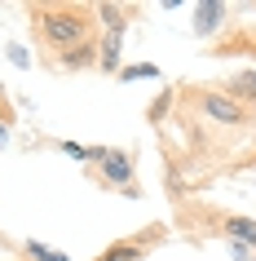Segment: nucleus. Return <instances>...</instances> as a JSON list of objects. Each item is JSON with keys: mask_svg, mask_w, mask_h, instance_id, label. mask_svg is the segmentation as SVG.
Wrapping results in <instances>:
<instances>
[{"mask_svg": "<svg viewBox=\"0 0 256 261\" xmlns=\"http://www.w3.org/2000/svg\"><path fill=\"white\" fill-rule=\"evenodd\" d=\"M31 27L49 49H62V54L93 40V14L80 9V5H44V9H36Z\"/></svg>", "mask_w": 256, "mask_h": 261, "instance_id": "1", "label": "nucleus"}, {"mask_svg": "<svg viewBox=\"0 0 256 261\" xmlns=\"http://www.w3.org/2000/svg\"><path fill=\"white\" fill-rule=\"evenodd\" d=\"M199 107L203 115L212 124H225V128H243V124H252V111L239 107L230 93H199Z\"/></svg>", "mask_w": 256, "mask_h": 261, "instance_id": "2", "label": "nucleus"}, {"mask_svg": "<svg viewBox=\"0 0 256 261\" xmlns=\"http://www.w3.org/2000/svg\"><path fill=\"white\" fill-rule=\"evenodd\" d=\"M97 164H102V181L106 186H124V191L133 195V160L124 151H102Z\"/></svg>", "mask_w": 256, "mask_h": 261, "instance_id": "3", "label": "nucleus"}, {"mask_svg": "<svg viewBox=\"0 0 256 261\" xmlns=\"http://www.w3.org/2000/svg\"><path fill=\"white\" fill-rule=\"evenodd\" d=\"M221 18H225V5H221V0L194 5V31H199V36H212V31L221 27Z\"/></svg>", "mask_w": 256, "mask_h": 261, "instance_id": "4", "label": "nucleus"}, {"mask_svg": "<svg viewBox=\"0 0 256 261\" xmlns=\"http://www.w3.org/2000/svg\"><path fill=\"white\" fill-rule=\"evenodd\" d=\"M230 97H234L239 107H252L256 111V71H239V75L230 80Z\"/></svg>", "mask_w": 256, "mask_h": 261, "instance_id": "5", "label": "nucleus"}, {"mask_svg": "<svg viewBox=\"0 0 256 261\" xmlns=\"http://www.w3.org/2000/svg\"><path fill=\"white\" fill-rule=\"evenodd\" d=\"M221 230L230 234V239H234V244H256V221L252 217H221Z\"/></svg>", "mask_w": 256, "mask_h": 261, "instance_id": "6", "label": "nucleus"}, {"mask_svg": "<svg viewBox=\"0 0 256 261\" xmlns=\"http://www.w3.org/2000/svg\"><path fill=\"white\" fill-rule=\"evenodd\" d=\"M97 54H102V49H97L93 40H84V44H75V49L62 54V67H67V71H75V67H97Z\"/></svg>", "mask_w": 256, "mask_h": 261, "instance_id": "7", "label": "nucleus"}, {"mask_svg": "<svg viewBox=\"0 0 256 261\" xmlns=\"http://www.w3.org/2000/svg\"><path fill=\"white\" fill-rule=\"evenodd\" d=\"M120 36H124V31H110L106 40H102V54H97V67H102V71L120 67Z\"/></svg>", "mask_w": 256, "mask_h": 261, "instance_id": "8", "label": "nucleus"}, {"mask_svg": "<svg viewBox=\"0 0 256 261\" xmlns=\"http://www.w3.org/2000/svg\"><path fill=\"white\" fill-rule=\"evenodd\" d=\"M97 261H141V244H133V239H124V244H110Z\"/></svg>", "mask_w": 256, "mask_h": 261, "instance_id": "9", "label": "nucleus"}, {"mask_svg": "<svg viewBox=\"0 0 256 261\" xmlns=\"http://www.w3.org/2000/svg\"><path fill=\"white\" fill-rule=\"evenodd\" d=\"M168 107H173V89H159V97H155V102H150V124H159L163 115H168Z\"/></svg>", "mask_w": 256, "mask_h": 261, "instance_id": "10", "label": "nucleus"}, {"mask_svg": "<svg viewBox=\"0 0 256 261\" xmlns=\"http://www.w3.org/2000/svg\"><path fill=\"white\" fill-rule=\"evenodd\" d=\"M97 18H102L110 31H124V9H115V5H97Z\"/></svg>", "mask_w": 256, "mask_h": 261, "instance_id": "11", "label": "nucleus"}, {"mask_svg": "<svg viewBox=\"0 0 256 261\" xmlns=\"http://www.w3.org/2000/svg\"><path fill=\"white\" fill-rule=\"evenodd\" d=\"M27 252H31V257H36V261H67V257H62V252H53V248H44L40 239H27Z\"/></svg>", "mask_w": 256, "mask_h": 261, "instance_id": "12", "label": "nucleus"}, {"mask_svg": "<svg viewBox=\"0 0 256 261\" xmlns=\"http://www.w3.org/2000/svg\"><path fill=\"white\" fill-rule=\"evenodd\" d=\"M120 75H124V80H146V75H150V80H155L159 71H155V62H137V67H124Z\"/></svg>", "mask_w": 256, "mask_h": 261, "instance_id": "13", "label": "nucleus"}, {"mask_svg": "<svg viewBox=\"0 0 256 261\" xmlns=\"http://www.w3.org/2000/svg\"><path fill=\"white\" fill-rule=\"evenodd\" d=\"M230 252H234V257H239V261H252V252H247V248H243V244H230Z\"/></svg>", "mask_w": 256, "mask_h": 261, "instance_id": "14", "label": "nucleus"}]
</instances>
